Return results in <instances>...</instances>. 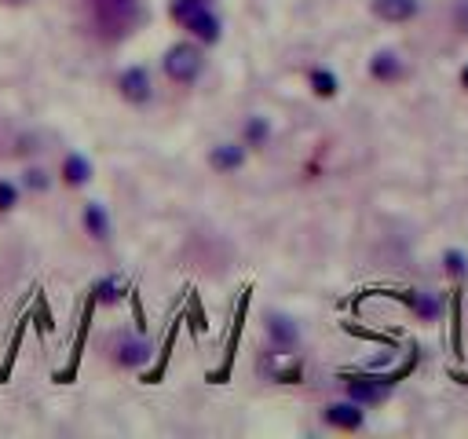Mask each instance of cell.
<instances>
[{
	"mask_svg": "<svg viewBox=\"0 0 468 439\" xmlns=\"http://www.w3.org/2000/svg\"><path fill=\"white\" fill-rule=\"evenodd\" d=\"M249 293H253V289H245V293H242V300H238V319H234L231 341H227V351H224V366L209 374V381H212V384H224V381L231 377V366H234V351H238V337H242V322H245V312H249Z\"/></svg>",
	"mask_w": 468,
	"mask_h": 439,
	"instance_id": "obj_6",
	"label": "cell"
},
{
	"mask_svg": "<svg viewBox=\"0 0 468 439\" xmlns=\"http://www.w3.org/2000/svg\"><path fill=\"white\" fill-rule=\"evenodd\" d=\"M392 384H395V377H377V374H370V377H348V396L359 406H373V403H380L384 396L392 392Z\"/></svg>",
	"mask_w": 468,
	"mask_h": 439,
	"instance_id": "obj_4",
	"label": "cell"
},
{
	"mask_svg": "<svg viewBox=\"0 0 468 439\" xmlns=\"http://www.w3.org/2000/svg\"><path fill=\"white\" fill-rule=\"evenodd\" d=\"M34 326L41 329V334H51V329H55V322H51V308H48V300H44V293L37 289V300H34Z\"/></svg>",
	"mask_w": 468,
	"mask_h": 439,
	"instance_id": "obj_20",
	"label": "cell"
},
{
	"mask_svg": "<svg viewBox=\"0 0 468 439\" xmlns=\"http://www.w3.org/2000/svg\"><path fill=\"white\" fill-rule=\"evenodd\" d=\"M19 205V187L12 180H0V212H12Z\"/></svg>",
	"mask_w": 468,
	"mask_h": 439,
	"instance_id": "obj_22",
	"label": "cell"
},
{
	"mask_svg": "<svg viewBox=\"0 0 468 439\" xmlns=\"http://www.w3.org/2000/svg\"><path fill=\"white\" fill-rule=\"evenodd\" d=\"M150 359V344L143 337H118V363L121 366H143Z\"/></svg>",
	"mask_w": 468,
	"mask_h": 439,
	"instance_id": "obj_12",
	"label": "cell"
},
{
	"mask_svg": "<svg viewBox=\"0 0 468 439\" xmlns=\"http://www.w3.org/2000/svg\"><path fill=\"white\" fill-rule=\"evenodd\" d=\"M370 73L377 81H399L403 77V59L395 51H377L373 59H370Z\"/></svg>",
	"mask_w": 468,
	"mask_h": 439,
	"instance_id": "obj_15",
	"label": "cell"
},
{
	"mask_svg": "<svg viewBox=\"0 0 468 439\" xmlns=\"http://www.w3.org/2000/svg\"><path fill=\"white\" fill-rule=\"evenodd\" d=\"M34 315H22L19 326H15V334H12V344H8V355H4V363H0V384H4L15 370V359H19V351H22V337H26V329H30Z\"/></svg>",
	"mask_w": 468,
	"mask_h": 439,
	"instance_id": "obj_14",
	"label": "cell"
},
{
	"mask_svg": "<svg viewBox=\"0 0 468 439\" xmlns=\"http://www.w3.org/2000/svg\"><path fill=\"white\" fill-rule=\"evenodd\" d=\"M118 89H121V96H125L128 103H135V106H143V103L154 96V85H150L147 66H128V70L118 77Z\"/></svg>",
	"mask_w": 468,
	"mask_h": 439,
	"instance_id": "obj_5",
	"label": "cell"
},
{
	"mask_svg": "<svg viewBox=\"0 0 468 439\" xmlns=\"http://www.w3.org/2000/svg\"><path fill=\"white\" fill-rule=\"evenodd\" d=\"M443 267H447L450 274H457V279H461V274H468V257H464L461 250H447V257H443Z\"/></svg>",
	"mask_w": 468,
	"mask_h": 439,
	"instance_id": "obj_23",
	"label": "cell"
},
{
	"mask_svg": "<svg viewBox=\"0 0 468 439\" xmlns=\"http://www.w3.org/2000/svg\"><path fill=\"white\" fill-rule=\"evenodd\" d=\"M63 180L70 187H85L92 180V161L85 154H66L63 158Z\"/></svg>",
	"mask_w": 468,
	"mask_h": 439,
	"instance_id": "obj_13",
	"label": "cell"
},
{
	"mask_svg": "<svg viewBox=\"0 0 468 439\" xmlns=\"http://www.w3.org/2000/svg\"><path fill=\"white\" fill-rule=\"evenodd\" d=\"M85 231L96 238V242H106L110 238V216L99 202H88L85 205Z\"/></svg>",
	"mask_w": 468,
	"mask_h": 439,
	"instance_id": "obj_16",
	"label": "cell"
},
{
	"mask_svg": "<svg viewBox=\"0 0 468 439\" xmlns=\"http://www.w3.org/2000/svg\"><path fill=\"white\" fill-rule=\"evenodd\" d=\"M410 304H414V312H418L421 319H435V315H439V304H435V297H428V293H418V297H410Z\"/></svg>",
	"mask_w": 468,
	"mask_h": 439,
	"instance_id": "obj_21",
	"label": "cell"
},
{
	"mask_svg": "<svg viewBox=\"0 0 468 439\" xmlns=\"http://www.w3.org/2000/svg\"><path fill=\"white\" fill-rule=\"evenodd\" d=\"M267 135H271V125L264 118H249V121H245V143H249V147H264Z\"/></svg>",
	"mask_w": 468,
	"mask_h": 439,
	"instance_id": "obj_19",
	"label": "cell"
},
{
	"mask_svg": "<svg viewBox=\"0 0 468 439\" xmlns=\"http://www.w3.org/2000/svg\"><path fill=\"white\" fill-rule=\"evenodd\" d=\"M173 19L183 26L187 34H195L202 44H216L224 37V22L209 8V0H173Z\"/></svg>",
	"mask_w": 468,
	"mask_h": 439,
	"instance_id": "obj_2",
	"label": "cell"
},
{
	"mask_svg": "<svg viewBox=\"0 0 468 439\" xmlns=\"http://www.w3.org/2000/svg\"><path fill=\"white\" fill-rule=\"evenodd\" d=\"M161 66H165V77H169V81H176V85H190V81H198V77H202V70H205V55H202L198 44L180 41V44H173L169 51H165Z\"/></svg>",
	"mask_w": 468,
	"mask_h": 439,
	"instance_id": "obj_3",
	"label": "cell"
},
{
	"mask_svg": "<svg viewBox=\"0 0 468 439\" xmlns=\"http://www.w3.org/2000/svg\"><path fill=\"white\" fill-rule=\"evenodd\" d=\"M92 312H96V297H88L85 312H81V329H77V341H73V355H70V366L55 374V381L59 384H70L73 374H77V363H81V351H85V341H88V326H92Z\"/></svg>",
	"mask_w": 468,
	"mask_h": 439,
	"instance_id": "obj_9",
	"label": "cell"
},
{
	"mask_svg": "<svg viewBox=\"0 0 468 439\" xmlns=\"http://www.w3.org/2000/svg\"><path fill=\"white\" fill-rule=\"evenodd\" d=\"M4 4H26V0H4Z\"/></svg>",
	"mask_w": 468,
	"mask_h": 439,
	"instance_id": "obj_26",
	"label": "cell"
},
{
	"mask_svg": "<svg viewBox=\"0 0 468 439\" xmlns=\"http://www.w3.org/2000/svg\"><path fill=\"white\" fill-rule=\"evenodd\" d=\"M322 418H326V425H334V428H341V432H355V428H363V421H366V414H363V406L359 403H329L326 410H322Z\"/></svg>",
	"mask_w": 468,
	"mask_h": 439,
	"instance_id": "obj_7",
	"label": "cell"
},
{
	"mask_svg": "<svg viewBox=\"0 0 468 439\" xmlns=\"http://www.w3.org/2000/svg\"><path fill=\"white\" fill-rule=\"evenodd\" d=\"M308 81H311V89H315V96H322V99H329V96H337V77L329 73V70H311L308 73Z\"/></svg>",
	"mask_w": 468,
	"mask_h": 439,
	"instance_id": "obj_18",
	"label": "cell"
},
{
	"mask_svg": "<svg viewBox=\"0 0 468 439\" xmlns=\"http://www.w3.org/2000/svg\"><path fill=\"white\" fill-rule=\"evenodd\" d=\"M267 337L274 341V348L289 355V351L300 344V329H296V322H293L289 315L271 312V315H267Z\"/></svg>",
	"mask_w": 468,
	"mask_h": 439,
	"instance_id": "obj_8",
	"label": "cell"
},
{
	"mask_svg": "<svg viewBox=\"0 0 468 439\" xmlns=\"http://www.w3.org/2000/svg\"><path fill=\"white\" fill-rule=\"evenodd\" d=\"M209 165L216 173H234V169L245 165V147L242 143H219V147H212Z\"/></svg>",
	"mask_w": 468,
	"mask_h": 439,
	"instance_id": "obj_11",
	"label": "cell"
},
{
	"mask_svg": "<svg viewBox=\"0 0 468 439\" xmlns=\"http://www.w3.org/2000/svg\"><path fill=\"white\" fill-rule=\"evenodd\" d=\"M125 293H128V289H125V282L118 279V274H106V279H99V282L92 286L96 304H118V300H121Z\"/></svg>",
	"mask_w": 468,
	"mask_h": 439,
	"instance_id": "obj_17",
	"label": "cell"
},
{
	"mask_svg": "<svg viewBox=\"0 0 468 439\" xmlns=\"http://www.w3.org/2000/svg\"><path fill=\"white\" fill-rule=\"evenodd\" d=\"M88 8L99 34L110 41L128 37L135 30V22H140V0H88Z\"/></svg>",
	"mask_w": 468,
	"mask_h": 439,
	"instance_id": "obj_1",
	"label": "cell"
},
{
	"mask_svg": "<svg viewBox=\"0 0 468 439\" xmlns=\"http://www.w3.org/2000/svg\"><path fill=\"white\" fill-rule=\"evenodd\" d=\"M370 8L380 22H410L421 12L418 0H370Z\"/></svg>",
	"mask_w": 468,
	"mask_h": 439,
	"instance_id": "obj_10",
	"label": "cell"
},
{
	"mask_svg": "<svg viewBox=\"0 0 468 439\" xmlns=\"http://www.w3.org/2000/svg\"><path fill=\"white\" fill-rule=\"evenodd\" d=\"M461 85H464V89H468V66H464V70H461Z\"/></svg>",
	"mask_w": 468,
	"mask_h": 439,
	"instance_id": "obj_25",
	"label": "cell"
},
{
	"mask_svg": "<svg viewBox=\"0 0 468 439\" xmlns=\"http://www.w3.org/2000/svg\"><path fill=\"white\" fill-rule=\"evenodd\" d=\"M26 187H30V190H48V173L44 169H30V173H26Z\"/></svg>",
	"mask_w": 468,
	"mask_h": 439,
	"instance_id": "obj_24",
	"label": "cell"
}]
</instances>
